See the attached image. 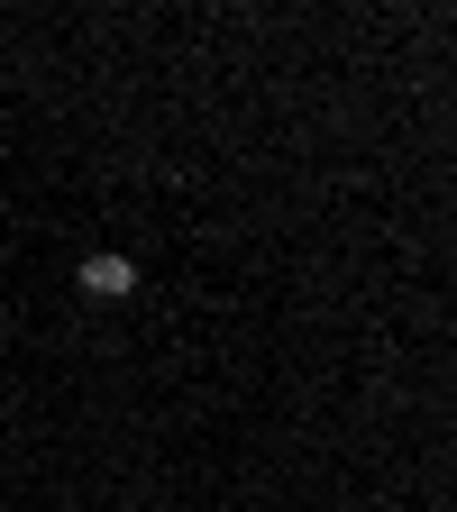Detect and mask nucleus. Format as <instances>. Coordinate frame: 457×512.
<instances>
[{
  "instance_id": "nucleus-1",
  "label": "nucleus",
  "mask_w": 457,
  "mask_h": 512,
  "mask_svg": "<svg viewBox=\"0 0 457 512\" xmlns=\"http://www.w3.org/2000/svg\"><path fill=\"white\" fill-rule=\"evenodd\" d=\"M83 293L92 302H128V293H138V266H128L119 247H101V256H83Z\"/></svg>"
}]
</instances>
